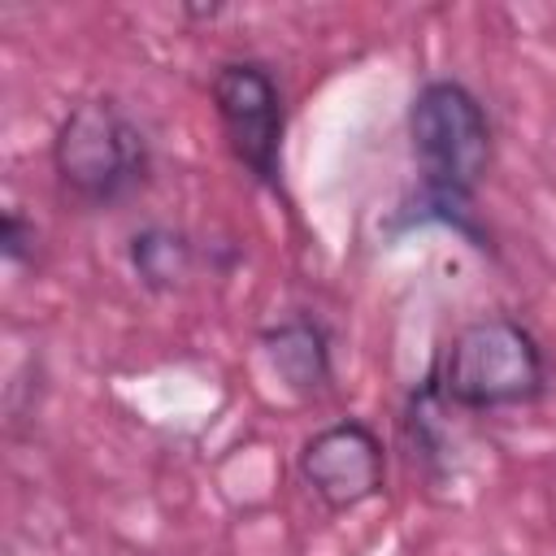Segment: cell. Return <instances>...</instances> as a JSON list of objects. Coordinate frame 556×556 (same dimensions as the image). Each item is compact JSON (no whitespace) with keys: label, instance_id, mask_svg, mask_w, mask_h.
<instances>
[{"label":"cell","instance_id":"5b68a950","mask_svg":"<svg viewBox=\"0 0 556 556\" xmlns=\"http://www.w3.org/2000/svg\"><path fill=\"white\" fill-rule=\"evenodd\" d=\"M300 482L330 513H352L382 495L387 486V447L378 430L361 417H339L313 430L295 452Z\"/></svg>","mask_w":556,"mask_h":556},{"label":"cell","instance_id":"7a4b0ae2","mask_svg":"<svg viewBox=\"0 0 556 556\" xmlns=\"http://www.w3.org/2000/svg\"><path fill=\"white\" fill-rule=\"evenodd\" d=\"M56 191L83 213L130 204L152 174V143L135 113L113 96H87L65 109L52 135Z\"/></svg>","mask_w":556,"mask_h":556},{"label":"cell","instance_id":"277c9868","mask_svg":"<svg viewBox=\"0 0 556 556\" xmlns=\"http://www.w3.org/2000/svg\"><path fill=\"white\" fill-rule=\"evenodd\" d=\"M208 100L222 126L230 156L243 165L248 178L278 191L282 187V135H287V104L282 87L269 65L252 56L222 61L208 78Z\"/></svg>","mask_w":556,"mask_h":556},{"label":"cell","instance_id":"ba28073f","mask_svg":"<svg viewBox=\"0 0 556 556\" xmlns=\"http://www.w3.org/2000/svg\"><path fill=\"white\" fill-rule=\"evenodd\" d=\"M0 256H4L9 269H26L39 256V226L17 204L4 208V222H0Z\"/></svg>","mask_w":556,"mask_h":556},{"label":"cell","instance_id":"52a82bcc","mask_svg":"<svg viewBox=\"0 0 556 556\" xmlns=\"http://www.w3.org/2000/svg\"><path fill=\"white\" fill-rule=\"evenodd\" d=\"M126 261L139 278V287L165 295V291H178L191 274H195V239L178 226H165V222H152V226H139L126 243Z\"/></svg>","mask_w":556,"mask_h":556},{"label":"cell","instance_id":"3957f363","mask_svg":"<svg viewBox=\"0 0 556 556\" xmlns=\"http://www.w3.org/2000/svg\"><path fill=\"white\" fill-rule=\"evenodd\" d=\"M426 382L439 391L447 408L500 413L543 400L552 387V369L530 326H521L508 313H486L465 321L439 348Z\"/></svg>","mask_w":556,"mask_h":556},{"label":"cell","instance_id":"6da1fadb","mask_svg":"<svg viewBox=\"0 0 556 556\" xmlns=\"http://www.w3.org/2000/svg\"><path fill=\"white\" fill-rule=\"evenodd\" d=\"M408 148L421 174L417 222H443L473 248H486L473 217V191L495 156L486 104L460 78H426L408 100Z\"/></svg>","mask_w":556,"mask_h":556},{"label":"cell","instance_id":"8992f818","mask_svg":"<svg viewBox=\"0 0 556 556\" xmlns=\"http://www.w3.org/2000/svg\"><path fill=\"white\" fill-rule=\"evenodd\" d=\"M261 352L274 369V378L295 395H321L334 378L330 365V334L317 317L295 313L261 330Z\"/></svg>","mask_w":556,"mask_h":556}]
</instances>
